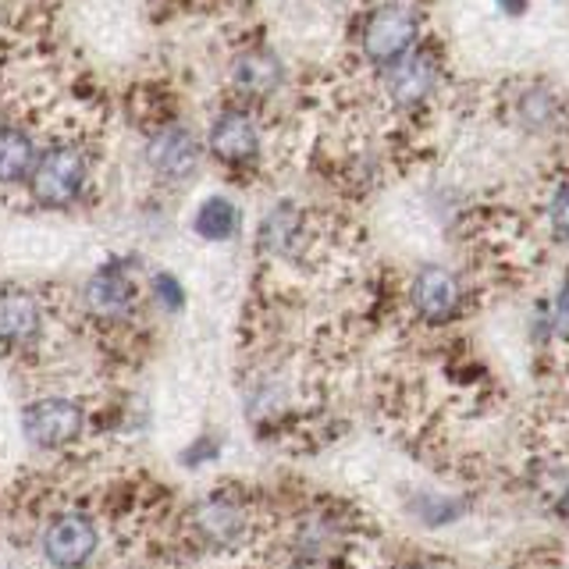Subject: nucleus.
Instances as JSON below:
<instances>
[{"mask_svg": "<svg viewBox=\"0 0 569 569\" xmlns=\"http://www.w3.org/2000/svg\"><path fill=\"white\" fill-rule=\"evenodd\" d=\"M26 438L40 449H61L82 431V409L71 399H40L26 409Z\"/></svg>", "mask_w": 569, "mask_h": 569, "instance_id": "nucleus-4", "label": "nucleus"}, {"mask_svg": "<svg viewBox=\"0 0 569 569\" xmlns=\"http://www.w3.org/2000/svg\"><path fill=\"white\" fill-rule=\"evenodd\" d=\"M210 150L218 153L224 164H249V160L260 153L257 121L246 111H224L210 129Z\"/></svg>", "mask_w": 569, "mask_h": 569, "instance_id": "nucleus-8", "label": "nucleus"}, {"mask_svg": "<svg viewBox=\"0 0 569 569\" xmlns=\"http://www.w3.org/2000/svg\"><path fill=\"white\" fill-rule=\"evenodd\" d=\"M520 118L530 129H545V124L556 118V100H551L548 86H533L520 97Z\"/></svg>", "mask_w": 569, "mask_h": 569, "instance_id": "nucleus-16", "label": "nucleus"}, {"mask_svg": "<svg viewBox=\"0 0 569 569\" xmlns=\"http://www.w3.org/2000/svg\"><path fill=\"white\" fill-rule=\"evenodd\" d=\"M89 178V160L82 150L71 147H53L50 153H43L29 171V189L40 203H71L76 196L86 189Z\"/></svg>", "mask_w": 569, "mask_h": 569, "instance_id": "nucleus-1", "label": "nucleus"}, {"mask_svg": "<svg viewBox=\"0 0 569 569\" xmlns=\"http://www.w3.org/2000/svg\"><path fill=\"white\" fill-rule=\"evenodd\" d=\"M239 221H242V213L239 207L224 200V196H210V200L200 203V210H196V236H203L210 242H224L231 239L239 231Z\"/></svg>", "mask_w": 569, "mask_h": 569, "instance_id": "nucleus-14", "label": "nucleus"}, {"mask_svg": "<svg viewBox=\"0 0 569 569\" xmlns=\"http://www.w3.org/2000/svg\"><path fill=\"white\" fill-rule=\"evenodd\" d=\"M438 82V64L427 50H409L402 61L388 64V97L396 100L399 107H417L431 97V89Z\"/></svg>", "mask_w": 569, "mask_h": 569, "instance_id": "nucleus-7", "label": "nucleus"}, {"mask_svg": "<svg viewBox=\"0 0 569 569\" xmlns=\"http://www.w3.org/2000/svg\"><path fill=\"white\" fill-rule=\"evenodd\" d=\"M147 164L168 178V182H186V178L196 174V164H200V142L192 139V132L186 129H164L157 132L147 142Z\"/></svg>", "mask_w": 569, "mask_h": 569, "instance_id": "nucleus-6", "label": "nucleus"}, {"mask_svg": "<svg viewBox=\"0 0 569 569\" xmlns=\"http://www.w3.org/2000/svg\"><path fill=\"white\" fill-rule=\"evenodd\" d=\"M417 14L409 8H381L367 18L363 50L373 64H396L417 43Z\"/></svg>", "mask_w": 569, "mask_h": 569, "instance_id": "nucleus-2", "label": "nucleus"}, {"mask_svg": "<svg viewBox=\"0 0 569 569\" xmlns=\"http://www.w3.org/2000/svg\"><path fill=\"white\" fill-rule=\"evenodd\" d=\"M153 296L164 302V310H182L186 307L182 284H178V278H171V274H157L153 278Z\"/></svg>", "mask_w": 569, "mask_h": 569, "instance_id": "nucleus-17", "label": "nucleus"}, {"mask_svg": "<svg viewBox=\"0 0 569 569\" xmlns=\"http://www.w3.org/2000/svg\"><path fill=\"white\" fill-rule=\"evenodd\" d=\"M32 139L18 129H0V182H18L32 171Z\"/></svg>", "mask_w": 569, "mask_h": 569, "instance_id": "nucleus-15", "label": "nucleus"}, {"mask_svg": "<svg viewBox=\"0 0 569 569\" xmlns=\"http://www.w3.org/2000/svg\"><path fill=\"white\" fill-rule=\"evenodd\" d=\"M281 79H284V64L274 58L271 50H246L236 58V64H231V82H236V89H242V93H249V97L274 93V89L281 86Z\"/></svg>", "mask_w": 569, "mask_h": 569, "instance_id": "nucleus-10", "label": "nucleus"}, {"mask_svg": "<svg viewBox=\"0 0 569 569\" xmlns=\"http://www.w3.org/2000/svg\"><path fill=\"white\" fill-rule=\"evenodd\" d=\"M299 231H302V213L289 203H281L263 218V224L257 231V242L267 249V253L289 257L299 242Z\"/></svg>", "mask_w": 569, "mask_h": 569, "instance_id": "nucleus-13", "label": "nucleus"}, {"mask_svg": "<svg viewBox=\"0 0 569 569\" xmlns=\"http://www.w3.org/2000/svg\"><path fill=\"white\" fill-rule=\"evenodd\" d=\"M43 551L53 566L61 569H82L97 551V527L82 512H61L53 516L43 530Z\"/></svg>", "mask_w": 569, "mask_h": 569, "instance_id": "nucleus-3", "label": "nucleus"}, {"mask_svg": "<svg viewBox=\"0 0 569 569\" xmlns=\"http://www.w3.org/2000/svg\"><path fill=\"white\" fill-rule=\"evenodd\" d=\"M196 523H200L203 538L218 545H231L246 530V509L231 495H210L207 502H200V509H196Z\"/></svg>", "mask_w": 569, "mask_h": 569, "instance_id": "nucleus-12", "label": "nucleus"}, {"mask_svg": "<svg viewBox=\"0 0 569 569\" xmlns=\"http://www.w3.org/2000/svg\"><path fill=\"white\" fill-rule=\"evenodd\" d=\"M86 302L89 310L100 317H124L136 307V284L124 278L118 267H103L86 284Z\"/></svg>", "mask_w": 569, "mask_h": 569, "instance_id": "nucleus-11", "label": "nucleus"}, {"mask_svg": "<svg viewBox=\"0 0 569 569\" xmlns=\"http://www.w3.org/2000/svg\"><path fill=\"white\" fill-rule=\"evenodd\" d=\"M409 299H413V310L427 325H445V320H452L459 313V302H462L459 278L452 271H445V267H423L413 278Z\"/></svg>", "mask_w": 569, "mask_h": 569, "instance_id": "nucleus-5", "label": "nucleus"}, {"mask_svg": "<svg viewBox=\"0 0 569 569\" xmlns=\"http://www.w3.org/2000/svg\"><path fill=\"white\" fill-rule=\"evenodd\" d=\"M40 328H43V313L32 292L11 289L0 296V346L11 349L32 346L40 338Z\"/></svg>", "mask_w": 569, "mask_h": 569, "instance_id": "nucleus-9", "label": "nucleus"}]
</instances>
